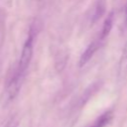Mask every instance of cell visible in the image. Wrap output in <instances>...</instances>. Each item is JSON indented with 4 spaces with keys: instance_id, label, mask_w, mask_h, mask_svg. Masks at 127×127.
<instances>
[{
    "instance_id": "6da1fadb",
    "label": "cell",
    "mask_w": 127,
    "mask_h": 127,
    "mask_svg": "<svg viewBox=\"0 0 127 127\" xmlns=\"http://www.w3.org/2000/svg\"><path fill=\"white\" fill-rule=\"evenodd\" d=\"M33 51H34V36L33 33H30L22 48L21 56L18 61L17 66L15 67V69L13 70L12 74L10 75V77L7 79L6 82V93L9 99L15 98L21 89L25 75L27 73V69L33 58Z\"/></svg>"
},
{
    "instance_id": "7a4b0ae2",
    "label": "cell",
    "mask_w": 127,
    "mask_h": 127,
    "mask_svg": "<svg viewBox=\"0 0 127 127\" xmlns=\"http://www.w3.org/2000/svg\"><path fill=\"white\" fill-rule=\"evenodd\" d=\"M104 42H105V40L102 39V38L98 35V37H97L94 41H92V42L87 46V48L85 49V51L81 54L80 59H79V66L84 65V64L93 57V55L100 49V47L103 45Z\"/></svg>"
},
{
    "instance_id": "3957f363",
    "label": "cell",
    "mask_w": 127,
    "mask_h": 127,
    "mask_svg": "<svg viewBox=\"0 0 127 127\" xmlns=\"http://www.w3.org/2000/svg\"><path fill=\"white\" fill-rule=\"evenodd\" d=\"M112 117H113L112 112L111 111H106L105 113L101 114L98 118H96L87 127H106L110 123V121L112 120Z\"/></svg>"
},
{
    "instance_id": "277c9868",
    "label": "cell",
    "mask_w": 127,
    "mask_h": 127,
    "mask_svg": "<svg viewBox=\"0 0 127 127\" xmlns=\"http://www.w3.org/2000/svg\"><path fill=\"white\" fill-rule=\"evenodd\" d=\"M119 75L122 78L127 77V46L122 54L121 60L119 62Z\"/></svg>"
},
{
    "instance_id": "5b68a950",
    "label": "cell",
    "mask_w": 127,
    "mask_h": 127,
    "mask_svg": "<svg viewBox=\"0 0 127 127\" xmlns=\"http://www.w3.org/2000/svg\"><path fill=\"white\" fill-rule=\"evenodd\" d=\"M105 10V0H98L96 7H95V12H94V20L98 19L99 17H101V15L103 14Z\"/></svg>"
},
{
    "instance_id": "8992f818",
    "label": "cell",
    "mask_w": 127,
    "mask_h": 127,
    "mask_svg": "<svg viewBox=\"0 0 127 127\" xmlns=\"http://www.w3.org/2000/svg\"><path fill=\"white\" fill-rule=\"evenodd\" d=\"M19 125V119L17 116H12L10 117L7 122L5 123V125L3 127H18Z\"/></svg>"
},
{
    "instance_id": "52a82bcc",
    "label": "cell",
    "mask_w": 127,
    "mask_h": 127,
    "mask_svg": "<svg viewBox=\"0 0 127 127\" xmlns=\"http://www.w3.org/2000/svg\"><path fill=\"white\" fill-rule=\"evenodd\" d=\"M125 23L127 26V5H126V9H125Z\"/></svg>"
}]
</instances>
